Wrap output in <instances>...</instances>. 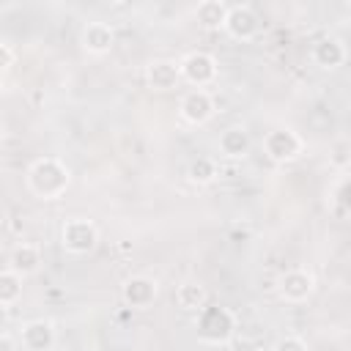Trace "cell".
I'll use <instances>...</instances> for the list:
<instances>
[{"mask_svg":"<svg viewBox=\"0 0 351 351\" xmlns=\"http://www.w3.org/2000/svg\"><path fill=\"white\" fill-rule=\"evenodd\" d=\"M60 244L69 255H88L99 244V228L93 219L85 217H71L60 228Z\"/></svg>","mask_w":351,"mask_h":351,"instance_id":"277c9868","label":"cell"},{"mask_svg":"<svg viewBox=\"0 0 351 351\" xmlns=\"http://www.w3.org/2000/svg\"><path fill=\"white\" fill-rule=\"evenodd\" d=\"M178 112H181V118H184L186 123H192V126H203V123H208V121L214 118L217 104H214V99H211L208 90L192 88V90H186V93L181 96Z\"/></svg>","mask_w":351,"mask_h":351,"instance_id":"52a82bcc","label":"cell"},{"mask_svg":"<svg viewBox=\"0 0 351 351\" xmlns=\"http://www.w3.org/2000/svg\"><path fill=\"white\" fill-rule=\"evenodd\" d=\"M329 165L335 170H343V173L348 170V165H351V143L346 137H340V140L332 143V148H329Z\"/></svg>","mask_w":351,"mask_h":351,"instance_id":"ffe728a7","label":"cell"},{"mask_svg":"<svg viewBox=\"0 0 351 351\" xmlns=\"http://www.w3.org/2000/svg\"><path fill=\"white\" fill-rule=\"evenodd\" d=\"M263 154L274 165H288L304 154V140L291 126H277V129L263 134Z\"/></svg>","mask_w":351,"mask_h":351,"instance_id":"3957f363","label":"cell"},{"mask_svg":"<svg viewBox=\"0 0 351 351\" xmlns=\"http://www.w3.org/2000/svg\"><path fill=\"white\" fill-rule=\"evenodd\" d=\"M178 74H181V80L184 82H189L192 88H206V85H211L214 80H217V74H219V63H217V58L211 55V52H206V49H192V52H186L181 60H178Z\"/></svg>","mask_w":351,"mask_h":351,"instance_id":"5b68a950","label":"cell"},{"mask_svg":"<svg viewBox=\"0 0 351 351\" xmlns=\"http://www.w3.org/2000/svg\"><path fill=\"white\" fill-rule=\"evenodd\" d=\"M0 90H3V80H0Z\"/></svg>","mask_w":351,"mask_h":351,"instance_id":"484cf974","label":"cell"},{"mask_svg":"<svg viewBox=\"0 0 351 351\" xmlns=\"http://www.w3.org/2000/svg\"><path fill=\"white\" fill-rule=\"evenodd\" d=\"M222 30L236 38V41H252L261 30V19L255 14V8L239 3V5H228V16H225V25Z\"/></svg>","mask_w":351,"mask_h":351,"instance_id":"8992f818","label":"cell"},{"mask_svg":"<svg viewBox=\"0 0 351 351\" xmlns=\"http://www.w3.org/2000/svg\"><path fill=\"white\" fill-rule=\"evenodd\" d=\"M178 82H181V74H178V63L176 60L156 58V60H151L145 66V85L151 90H173Z\"/></svg>","mask_w":351,"mask_h":351,"instance_id":"7c38bea8","label":"cell"},{"mask_svg":"<svg viewBox=\"0 0 351 351\" xmlns=\"http://www.w3.org/2000/svg\"><path fill=\"white\" fill-rule=\"evenodd\" d=\"M225 16H228V5L222 0H203L195 5V19L203 25V27H222L225 25Z\"/></svg>","mask_w":351,"mask_h":351,"instance_id":"e0dca14e","label":"cell"},{"mask_svg":"<svg viewBox=\"0 0 351 351\" xmlns=\"http://www.w3.org/2000/svg\"><path fill=\"white\" fill-rule=\"evenodd\" d=\"M277 291L291 304L307 302L313 296V291H315V277L307 269H288V271H282V277L277 282Z\"/></svg>","mask_w":351,"mask_h":351,"instance_id":"ba28073f","label":"cell"},{"mask_svg":"<svg viewBox=\"0 0 351 351\" xmlns=\"http://www.w3.org/2000/svg\"><path fill=\"white\" fill-rule=\"evenodd\" d=\"M121 296L132 310H148L159 296V285H156V280H151L145 274H132L123 280Z\"/></svg>","mask_w":351,"mask_h":351,"instance_id":"9c48e42d","label":"cell"},{"mask_svg":"<svg viewBox=\"0 0 351 351\" xmlns=\"http://www.w3.org/2000/svg\"><path fill=\"white\" fill-rule=\"evenodd\" d=\"M346 189H348V176H343V178L335 184V197H329V208H332L337 217H346V211H348Z\"/></svg>","mask_w":351,"mask_h":351,"instance_id":"44dd1931","label":"cell"},{"mask_svg":"<svg viewBox=\"0 0 351 351\" xmlns=\"http://www.w3.org/2000/svg\"><path fill=\"white\" fill-rule=\"evenodd\" d=\"M271 351H307V343L302 337H296V335H282V337L274 340Z\"/></svg>","mask_w":351,"mask_h":351,"instance_id":"7402d4cb","label":"cell"},{"mask_svg":"<svg viewBox=\"0 0 351 351\" xmlns=\"http://www.w3.org/2000/svg\"><path fill=\"white\" fill-rule=\"evenodd\" d=\"M19 337H22V346L27 351H49L55 346V326L47 318H36V321H27L22 326Z\"/></svg>","mask_w":351,"mask_h":351,"instance_id":"4fadbf2b","label":"cell"},{"mask_svg":"<svg viewBox=\"0 0 351 351\" xmlns=\"http://www.w3.org/2000/svg\"><path fill=\"white\" fill-rule=\"evenodd\" d=\"M80 44H82V49L88 55L101 58L115 47V30L107 22H88L82 27V33H80Z\"/></svg>","mask_w":351,"mask_h":351,"instance_id":"30bf717a","label":"cell"},{"mask_svg":"<svg viewBox=\"0 0 351 351\" xmlns=\"http://www.w3.org/2000/svg\"><path fill=\"white\" fill-rule=\"evenodd\" d=\"M217 176H219V170H217V162L211 156H197L186 165V178L195 186H208Z\"/></svg>","mask_w":351,"mask_h":351,"instance_id":"ac0fdd59","label":"cell"},{"mask_svg":"<svg viewBox=\"0 0 351 351\" xmlns=\"http://www.w3.org/2000/svg\"><path fill=\"white\" fill-rule=\"evenodd\" d=\"M38 266H41V250L30 241H19L8 255V269L19 277H27V274L38 271Z\"/></svg>","mask_w":351,"mask_h":351,"instance_id":"9a60e30c","label":"cell"},{"mask_svg":"<svg viewBox=\"0 0 351 351\" xmlns=\"http://www.w3.org/2000/svg\"><path fill=\"white\" fill-rule=\"evenodd\" d=\"M195 329H197V337L203 343L225 346L236 335V315H233V310H228L222 304H211V307H203L197 313Z\"/></svg>","mask_w":351,"mask_h":351,"instance_id":"7a4b0ae2","label":"cell"},{"mask_svg":"<svg viewBox=\"0 0 351 351\" xmlns=\"http://www.w3.org/2000/svg\"><path fill=\"white\" fill-rule=\"evenodd\" d=\"M0 351H19V343L11 337V335H0Z\"/></svg>","mask_w":351,"mask_h":351,"instance_id":"d4e9b609","label":"cell"},{"mask_svg":"<svg viewBox=\"0 0 351 351\" xmlns=\"http://www.w3.org/2000/svg\"><path fill=\"white\" fill-rule=\"evenodd\" d=\"M11 63H14V49H11L5 41H0V74H3Z\"/></svg>","mask_w":351,"mask_h":351,"instance_id":"cb8c5ba5","label":"cell"},{"mask_svg":"<svg viewBox=\"0 0 351 351\" xmlns=\"http://www.w3.org/2000/svg\"><path fill=\"white\" fill-rule=\"evenodd\" d=\"M22 296V277L14 274L11 269H0V304L11 307Z\"/></svg>","mask_w":351,"mask_h":351,"instance_id":"d6986e66","label":"cell"},{"mask_svg":"<svg viewBox=\"0 0 351 351\" xmlns=\"http://www.w3.org/2000/svg\"><path fill=\"white\" fill-rule=\"evenodd\" d=\"M206 302H208V293H206V285L203 282L189 280V282H181L176 288V304L184 313H200L206 307Z\"/></svg>","mask_w":351,"mask_h":351,"instance_id":"2e32d148","label":"cell"},{"mask_svg":"<svg viewBox=\"0 0 351 351\" xmlns=\"http://www.w3.org/2000/svg\"><path fill=\"white\" fill-rule=\"evenodd\" d=\"M225 346H228V351H258L255 340H252V337H247V335H233Z\"/></svg>","mask_w":351,"mask_h":351,"instance_id":"603a6c76","label":"cell"},{"mask_svg":"<svg viewBox=\"0 0 351 351\" xmlns=\"http://www.w3.org/2000/svg\"><path fill=\"white\" fill-rule=\"evenodd\" d=\"M310 58H313V63H315L318 69H324V71H335V69H340V66L346 63L348 52H346V44H343L340 38L326 36V38H318V41L313 44Z\"/></svg>","mask_w":351,"mask_h":351,"instance_id":"8fae6325","label":"cell"},{"mask_svg":"<svg viewBox=\"0 0 351 351\" xmlns=\"http://www.w3.org/2000/svg\"><path fill=\"white\" fill-rule=\"evenodd\" d=\"M219 156L225 159H244L252 148V140H250V132L244 126H228L222 134H219Z\"/></svg>","mask_w":351,"mask_h":351,"instance_id":"5bb4252c","label":"cell"},{"mask_svg":"<svg viewBox=\"0 0 351 351\" xmlns=\"http://www.w3.org/2000/svg\"><path fill=\"white\" fill-rule=\"evenodd\" d=\"M25 181H27V189H30L36 197H41V200H55V197H60V195L69 189V184H71V170H69V165L60 162L58 156H38V159L30 162Z\"/></svg>","mask_w":351,"mask_h":351,"instance_id":"6da1fadb","label":"cell"}]
</instances>
